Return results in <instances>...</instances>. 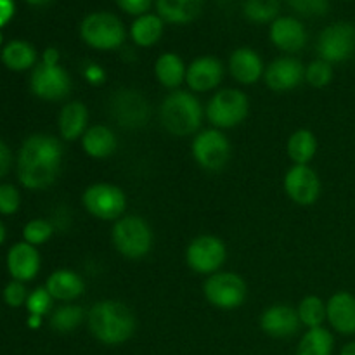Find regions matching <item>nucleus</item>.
Returning a JSON list of instances; mask_svg holds the SVG:
<instances>
[{"label": "nucleus", "instance_id": "obj_37", "mask_svg": "<svg viewBox=\"0 0 355 355\" xmlns=\"http://www.w3.org/2000/svg\"><path fill=\"white\" fill-rule=\"evenodd\" d=\"M52 307V297L47 288H37L33 293L28 295L26 309L31 315H45Z\"/></svg>", "mask_w": 355, "mask_h": 355}, {"label": "nucleus", "instance_id": "obj_27", "mask_svg": "<svg viewBox=\"0 0 355 355\" xmlns=\"http://www.w3.org/2000/svg\"><path fill=\"white\" fill-rule=\"evenodd\" d=\"M186 64L173 52H165L156 59L155 75L158 82L166 89H177L186 80Z\"/></svg>", "mask_w": 355, "mask_h": 355}, {"label": "nucleus", "instance_id": "obj_2", "mask_svg": "<svg viewBox=\"0 0 355 355\" xmlns=\"http://www.w3.org/2000/svg\"><path fill=\"white\" fill-rule=\"evenodd\" d=\"M89 329L104 345H120L132 338L135 318L130 309L118 300L97 302L87 315Z\"/></svg>", "mask_w": 355, "mask_h": 355}, {"label": "nucleus", "instance_id": "obj_46", "mask_svg": "<svg viewBox=\"0 0 355 355\" xmlns=\"http://www.w3.org/2000/svg\"><path fill=\"white\" fill-rule=\"evenodd\" d=\"M28 324H30L31 328H38V326L42 324V318L40 315H30V321H28Z\"/></svg>", "mask_w": 355, "mask_h": 355}, {"label": "nucleus", "instance_id": "obj_10", "mask_svg": "<svg viewBox=\"0 0 355 355\" xmlns=\"http://www.w3.org/2000/svg\"><path fill=\"white\" fill-rule=\"evenodd\" d=\"M191 151H193L198 165L210 172L222 170L231 158V144H229L227 137L217 128L200 132L194 137Z\"/></svg>", "mask_w": 355, "mask_h": 355}, {"label": "nucleus", "instance_id": "obj_20", "mask_svg": "<svg viewBox=\"0 0 355 355\" xmlns=\"http://www.w3.org/2000/svg\"><path fill=\"white\" fill-rule=\"evenodd\" d=\"M229 71L236 82L243 85H253L262 78L263 62L259 52L250 47H239L229 58Z\"/></svg>", "mask_w": 355, "mask_h": 355}, {"label": "nucleus", "instance_id": "obj_5", "mask_svg": "<svg viewBox=\"0 0 355 355\" xmlns=\"http://www.w3.org/2000/svg\"><path fill=\"white\" fill-rule=\"evenodd\" d=\"M113 245L127 259H142L153 246L151 227L137 215L118 218L113 225Z\"/></svg>", "mask_w": 355, "mask_h": 355}, {"label": "nucleus", "instance_id": "obj_39", "mask_svg": "<svg viewBox=\"0 0 355 355\" xmlns=\"http://www.w3.org/2000/svg\"><path fill=\"white\" fill-rule=\"evenodd\" d=\"M3 300L9 307H21L23 304H26L28 300V293H26V288L21 281H12L6 286L3 290Z\"/></svg>", "mask_w": 355, "mask_h": 355}, {"label": "nucleus", "instance_id": "obj_33", "mask_svg": "<svg viewBox=\"0 0 355 355\" xmlns=\"http://www.w3.org/2000/svg\"><path fill=\"white\" fill-rule=\"evenodd\" d=\"M83 321V309L78 305H62L54 311L51 318L52 329L58 333H69L80 326Z\"/></svg>", "mask_w": 355, "mask_h": 355}, {"label": "nucleus", "instance_id": "obj_44", "mask_svg": "<svg viewBox=\"0 0 355 355\" xmlns=\"http://www.w3.org/2000/svg\"><path fill=\"white\" fill-rule=\"evenodd\" d=\"M42 62H49V64H58L59 62V52L54 47H49L42 55Z\"/></svg>", "mask_w": 355, "mask_h": 355}, {"label": "nucleus", "instance_id": "obj_6", "mask_svg": "<svg viewBox=\"0 0 355 355\" xmlns=\"http://www.w3.org/2000/svg\"><path fill=\"white\" fill-rule=\"evenodd\" d=\"M250 101L238 89H222L207 106V118L215 128H232L248 116Z\"/></svg>", "mask_w": 355, "mask_h": 355}, {"label": "nucleus", "instance_id": "obj_49", "mask_svg": "<svg viewBox=\"0 0 355 355\" xmlns=\"http://www.w3.org/2000/svg\"><path fill=\"white\" fill-rule=\"evenodd\" d=\"M0 44H2V33H0Z\"/></svg>", "mask_w": 355, "mask_h": 355}, {"label": "nucleus", "instance_id": "obj_26", "mask_svg": "<svg viewBox=\"0 0 355 355\" xmlns=\"http://www.w3.org/2000/svg\"><path fill=\"white\" fill-rule=\"evenodd\" d=\"M165 21L158 14H142L132 23L130 37L139 47H153L163 35Z\"/></svg>", "mask_w": 355, "mask_h": 355}, {"label": "nucleus", "instance_id": "obj_19", "mask_svg": "<svg viewBox=\"0 0 355 355\" xmlns=\"http://www.w3.org/2000/svg\"><path fill=\"white\" fill-rule=\"evenodd\" d=\"M328 321L340 335H355V297L349 291H338L326 304Z\"/></svg>", "mask_w": 355, "mask_h": 355}, {"label": "nucleus", "instance_id": "obj_30", "mask_svg": "<svg viewBox=\"0 0 355 355\" xmlns=\"http://www.w3.org/2000/svg\"><path fill=\"white\" fill-rule=\"evenodd\" d=\"M335 347V338L326 328L309 329L300 340L297 355H331Z\"/></svg>", "mask_w": 355, "mask_h": 355}, {"label": "nucleus", "instance_id": "obj_12", "mask_svg": "<svg viewBox=\"0 0 355 355\" xmlns=\"http://www.w3.org/2000/svg\"><path fill=\"white\" fill-rule=\"evenodd\" d=\"M31 90L44 101H61L71 90V78L59 62H40L31 73Z\"/></svg>", "mask_w": 355, "mask_h": 355}, {"label": "nucleus", "instance_id": "obj_35", "mask_svg": "<svg viewBox=\"0 0 355 355\" xmlns=\"http://www.w3.org/2000/svg\"><path fill=\"white\" fill-rule=\"evenodd\" d=\"M52 224L51 222L44 220V218H35V220L28 222L26 225H24V231H23V236H24V241L28 243V245H44L45 241H49L52 236Z\"/></svg>", "mask_w": 355, "mask_h": 355}, {"label": "nucleus", "instance_id": "obj_48", "mask_svg": "<svg viewBox=\"0 0 355 355\" xmlns=\"http://www.w3.org/2000/svg\"><path fill=\"white\" fill-rule=\"evenodd\" d=\"M3 239H6V227H3V224L0 222V245L3 243Z\"/></svg>", "mask_w": 355, "mask_h": 355}, {"label": "nucleus", "instance_id": "obj_21", "mask_svg": "<svg viewBox=\"0 0 355 355\" xmlns=\"http://www.w3.org/2000/svg\"><path fill=\"white\" fill-rule=\"evenodd\" d=\"M7 269L14 281L24 283V281L35 279L40 270V255L37 248L33 245H28L26 241L14 245L7 255Z\"/></svg>", "mask_w": 355, "mask_h": 355}, {"label": "nucleus", "instance_id": "obj_41", "mask_svg": "<svg viewBox=\"0 0 355 355\" xmlns=\"http://www.w3.org/2000/svg\"><path fill=\"white\" fill-rule=\"evenodd\" d=\"M83 75H85L87 82L92 83V85H99L106 78V73H104V69L99 64H89L85 71H83Z\"/></svg>", "mask_w": 355, "mask_h": 355}, {"label": "nucleus", "instance_id": "obj_14", "mask_svg": "<svg viewBox=\"0 0 355 355\" xmlns=\"http://www.w3.org/2000/svg\"><path fill=\"white\" fill-rule=\"evenodd\" d=\"M284 191L291 201L309 207L314 205L321 194V180L311 166L295 165L284 175Z\"/></svg>", "mask_w": 355, "mask_h": 355}, {"label": "nucleus", "instance_id": "obj_42", "mask_svg": "<svg viewBox=\"0 0 355 355\" xmlns=\"http://www.w3.org/2000/svg\"><path fill=\"white\" fill-rule=\"evenodd\" d=\"M10 163H12V155H10V149L7 148L6 142L0 141V179L9 172Z\"/></svg>", "mask_w": 355, "mask_h": 355}, {"label": "nucleus", "instance_id": "obj_4", "mask_svg": "<svg viewBox=\"0 0 355 355\" xmlns=\"http://www.w3.org/2000/svg\"><path fill=\"white\" fill-rule=\"evenodd\" d=\"M80 37L89 47L97 51H114L123 45L125 26L120 17L111 12H92L80 23Z\"/></svg>", "mask_w": 355, "mask_h": 355}, {"label": "nucleus", "instance_id": "obj_16", "mask_svg": "<svg viewBox=\"0 0 355 355\" xmlns=\"http://www.w3.org/2000/svg\"><path fill=\"white\" fill-rule=\"evenodd\" d=\"M266 83L274 92H286L293 90L305 78V68L298 59L279 58L269 64L263 73Z\"/></svg>", "mask_w": 355, "mask_h": 355}, {"label": "nucleus", "instance_id": "obj_22", "mask_svg": "<svg viewBox=\"0 0 355 355\" xmlns=\"http://www.w3.org/2000/svg\"><path fill=\"white\" fill-rule=\"evenodd\" d=\"M83 151L90 158L103 159L113 155L118 148V139L114 132L106 125H94L87 128V132L82 137Z\"/></svg>", "mask_w": 355, "mask_h": 355}, {"label": "nucleus", "instance_id": "obj_40", "mask_svg": "<svg viewBox=\"0 0 355 355\" xmlns=\"http://www.w3.org/2000/svg\"><path fill=\"white\" fill-rule=\"evenodd\" d=\"M114 2H116V6L120 7L123 12L139 17L142 16V14H148L153 0H114Z\"/></svg>", "mask_w": 355, "mask_h": 355}, {"label": "nucleus", "instance_id": "obj_7", "mask_svg": "<svg viewBox=\"0 0 355 355\" xmlns=\"http://www.w3.org/2000/svg\"><path fill=\"white\" fill-rule=\"evenodd\" d=\"M203 293L214 307L232 311L245 304L248 290L243 277H239L238 274L215 272L205 281Z\"/></svg>", "mask_w": 355, "mask_h": 355}, {"label": "nucleus", "instance_id": "obj_28", "mask_svg": "<svg viewBox=\"0 0 355 355\" xmlns=\"http://www.w3.org/2000/svg\"><path fill=\"white\" fill-rule=\"evenodd\" d=\"M2 61L12 71H24L37 62V51L28 42L12 40L3 47Z\"/></svg>", "mask_w": 355, "mask_h": 355}, {"label": "nucleus", "instance_id": "obj_34", "mask_svg": "<svg viewBox=\"0 0 355 355\" xmlns=\"http://www.w3.org/2000/svg\"><path fill=\"white\" fill-rule=\"evenodd\" d=\"M333 64L318 59V61H312L311 64L305 68V82L309 83L314 89H322V87H328L333 80Z\"/></svg>", "mask_w": 355, "mask_h": 355}, {"label": "nucleus", "instance_id": "obj_36", "mask_svg": "<svg viewBox=\"0 0 355 355\" xmlns=\"http://www.w3.org/2000/svg\"><path fill=\"white\" fill-rule=\"evenodd\" d=\"M291 9L305 17L326 16L329 10V0H288Z\"/></svg>", "mask_w": 355, "mask_h": 355}, {"label": "nucleus", "instance_id": "obj_45", "mask_svg": "<svg viewBox=\"0 0 355 355\" xmlns=\"http://www.w3.org/2000/svg\"><path fill=\"white\" fill-rule=\"evenodd\" d=\"M340 355H355V342L347 343L342 349V352H340Z\"/></svg>", "mask_w": 355, "mask_h": 355}, {"label": "nucleus", "instance_id": "obj_31", "mask_svg": "<svg viewBox=\"0 0 355 355\" xmlns=\"http://www.w3.org/2000/svg\"><path fill=\"white\" fill-rule=\"evenodd\" d=\"M243 12L252 23H272L279 14V2L277 0H246L243 6Z\"/></svg>", "mask_w": 355, "mask_h": 355}, {"label": "nucleus", "instance_id": "obj_8", "mask_svg": "<svg viewBox=\"0 0 355 355\" xmlns=\"http://www.w3.org/2000/svg\"><path fill=\"white\" fill-rule=\"evenodd\" d=\"M83 207L101 220H118L127 208V196L123 191L113 184H92L83 193Z\"/></svg>", "mask_w": 355, "mask_h": 355}, {"label": "nucleus", "instance_id": "obj_29", "mask_svg": "<svg viewBox=\"0 0 355 355\" xmlns=\"http://www.w3.org/2000/svg\"><path fill=\"white\" fill-rule=\"evenodd\" d=\"M286 151L295 165H307L309 162H312L315 153H318L315 135L311 130H305V128L297 130L291 135L290 141H288Z\"/></svg>", "mask_w": 355, "mask_h": 355}, {"label": "nucleus", "instance_id": "obj_13", "mask_svg": "<svg viewBox=\"0 0 355 355\" xmlns=\"http://www.w3.org/2000/svg\"><path fill=\"white\" fill-rule=\"evenodd\" d=\"M111 114L125 128L144 127L149 118L146 97L134 89H121L111 99Z\"/></svg>", "mask_w": 355, "mask_h": 355}, {"label": "nucleus", "instance_id": "obj_23", "mask_svg": "<svg viewBox=\"0 0 355 355\" xmlns=\"http://www.w3.org/2000/svg\"><path fill=\"white\" fill-rule=\"evenodd\" d=\"M45 288L55 300L71 302L76 300L85 291V283L75 270L61 269L51 274Z\"/></svg>", "mask_w": 355, "mask_h": 355}, {"label": "nucleus", "instance_id": "obj_25", "mask_svg": "<svg viewBox=\"0 0 355 355\" xmlns=\"http://www.w3.org/2000/svg\"><path fill=\"white\" fill-rule=\"evenodd\" d=\"M87 123H89V111L85 104L73 101L62 107L59 114V132L66 141H76L83 137L87 132Z\"/></svg>", "mask_w": 355, "mask_h": 355}, {"label": "nucleus", "instance_id": "obj_38", "mask_svg": "<svg viewBox=\"0 0 355 355\" xmlns=\"http://www.w3.org/2000/svg\"><path fill=\"white\" fill-rule=\"evenodd\" d=\"M21 196L19 191L10 184H2L0 186V214L12 215L19 210Z\"/></svg>", "mask_w": 355, "mask_h": 355}, {"label": "nucleus", "instance_id": "obj_11", "mask_svg": "<svg viewBox=\"0 0 355 355\" xmlns=\"http://www.w3.org/2000/svg\"><path fill=\"white\" fill-rule=\"evenodd\" d=\"M224 241L210 234H203L194 238L189 243L186 252V262L194 272L198 274H215L218 272L225 262Z\"/></svg>", "mask_w": 355, "mask_h": 355}, {"label": "nucleus", "instance_id": "obj_1", "mask_svg": "<svg viewBox=\"0 0 355 355\" xmlns=\"http://www.w3.org/2000/svg\"><path fill=\"white\" fill-rule=\"evenodd\" d=\"M61 163V142L52 135L35 134L21 146L17 177L28 189H47L58 179Z\"/></svg>", "mask_w": 355, "mask_h": 355}, {"label": "nucleus", "instance_id": "obj_43", "mask_svg": "<svg viewBox=\"0 0 355 355\" xmlns=\"http://www.w3.org/2000/svg\"><path fill=\"white\" fill-rule=\"evenodd\" d=\"M14 10H16L14 0H0V28L9 23L10 17L14 16Z\"/></svg>", "mask_w": 355, "mask_h": 355}, {"label": "nucleus", "instance_id": "obj_47", "mask_svg": "<svg viewBox=\"0 0 355 355\" xmlns=\"http://www.w3.org/2000/svg\"><path fill=\"white\" fill-rule=\"evenodd\" d=\"M28 3H31V6H45V3H49L51 0H26Z\"/></svg>", "mask_w": 355, "mask_h": 355}, {"label": "nucleus", "instance_id": "obj_3", "mask_svg": "<svg viewBox=\"0 0 355 355\" xmlns=\"http://www.w3.org/2000/svg\"><path fill=\"white\" fill-rule=\"evenodd\" d=\"M159 118L166 130L177 137L193 135L203 121V106L193 94L173 90L159 107Z\"/></svg>", "mask_w": 355, "mask_h": 355}, {"label": "nucleus", "instance_id": "obj_15", "mask_svg": "<svg viewBox=\"0 0 355 355\" xmlns=\"http://www.w3.org/2000/svg\"><path fill=\"white\" fill-rule=\"evenodd\" d=\"M224 76V66L214 55H201L194 59L186 71V82L193 92H208L218 87Z\"/></svg>", "mask_w": 355, "mask_h": 355}, {"label": "nucleus", "instance_id": "obj_32", "mask_svg": "<svg viewBox=\"0 0 355 355\" xmlns=\"http://www.w3.org/2000/svg\"><path fill=\"white\" fill-rule=\"evenodd\" d=\"M298 318L300 322H304L309 329L321 328L322 322L328 318L326 312V304L319 297H307L300 302L298 307Z\"/></svg>", "mask_w": 355, "mask_h": 355}, {"label": "nucleus", "instance_id": "obj_9", "mask_svg": "<svg viewBox=\"0 0 355 355\" xmlns=\"http://www.w3.org/2000/svg\"><path fill=\"white\" fill-rule=\"evenodd\" d=\"M315 49H318L319 59L329 64L349 61L355 54V26L345 21L329 24L319 35Z\"/></svg>", "mask_w": 355, "mask_h": 355}, {"label": "nucleus", "instance_id": "obj_18", "mask_svg": "<svg viewBox=\"0 0 355 355\" xmlns=\"http://www.w3.org/2000/svg\"><path fill=\"white\" fill-rule=\"evenodd\" d=\"M260 328L272 338H290L300 328V318L295 309L288 305H272L260 318Z\"/></svg>", "mask_w": 355, "mask_h": 355}, {"label": "nucleus", "instance_id": "obj_17", "mask_svg": "<svg viewBox=\"0 0 355 355\" xmlns=\"http://www.w3.org/2000/svg\"><path fill=\"white\" fill-rule=\"evenodd\" d=\"M270 42L284 52H298L307 44V31L302 21L291 16H281L270 23Z\"/></svg>", "mask_w": 355, "mask_h": 355}, {"label": "nucleus", "instance_id": "obj_24", "mask_svg": "<svg viewBox=\"0 0 355 355\" xmlns=\"http://www.w3.org/2000/svg\"><path fill=\"white\" fill-rule=\"evenodd\" d=\"M156 9L165 23L187 24L201 14L203 0H156Z\"/></svg>", "mask_w": 355, "mask_h": 355}]
</instances>
